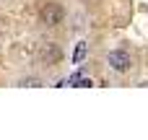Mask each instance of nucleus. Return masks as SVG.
<instances>
[{
  "label": "nucleus",
  "instance_id": "5",
  "mask_svg": "<svg viewBox=\"0 0 148 140\" xmlns=\"http://www.w3.org/2000/svg\"><path fill=\"white\" fill-rule=\"evenodd\" d=\"M21 86H29V88H36V86H42V81H39V78H23V81H21Z\"/></svg>",
  "mask_w": 148,
  "mask_h": 140
},
{
  "label": "nucleus",
  "instance_id": "4",
  "mask_svg": "<svg viewBox=\"0 0 148 140\" xmlns=\"http://www.w3.org/2000/svg\"><path fill=\"white\" fill-rule=\"evenodd\" d=\"M68 86H91V78H86V75H81V73H73V75L68 78Z\"/></svg>",
  "mask_w": 148,
  "mask_h": 140
},
{
  "label": "nucleus",
  "instance_id": "2",
  "mask_svg": "<svg viewBox=\"0 0 148 140\" xmlns=\"http://www.w3.org/2000/svg\"><path fill=\"white\" fill-rule=\"evenodd\" d=\"M107 62H109V68L117 70V73H125V70H130V65H133V60H130V55H127L125 49H114V52H109Z\"/></svg>",
  "mask_w": 148,
  "mask_h": 140
},
{
  "label": "nucleus",
  "instance_id": "3",
  "mask_svg": "<svg viewBox=\"0 0 148 140\" xmlns=\"http://www.w3.org/2000/svg\"><path fill=\"white\" fill-rule=\"evenodd\" d=\"M60 49H57V44H52V42H47V44H42L39 47V62H44V65H55V62H60Z\"/></svg>",
  "mask_w": 148,
  "mask_h": 140
},
{
  "label": "nucleus",
  "instance_id": "1",
  "mask_svg": "<svg viewBox=\"0 0 148 140\" xmlns=\"http://www.w3.org/2000/svg\"><path fill=\"white\" fill-rule=\"evenodd\" d=\"M62 16H65V10H62V5H57V3H47L44 8H42V23L44 26H57V23H62Z\"/></svg>",
  "mask_w": 148,
  "mask_h": 140
},
{
  "label": "nucleus",
  "instance_id": "6",
  "mask_svg": "<svg viewBox=\"0 0 148 140\" xmlns=\"http://www.w3.org/2000/svg\"><path fill=\"white\" fill-rule=\"evenodd\" d=\"M83 55H86V44H78V49H75V60H83Z\"/></svg>",
  "mask_w": 148,
  "mask_h": 140
}]
</instances>
